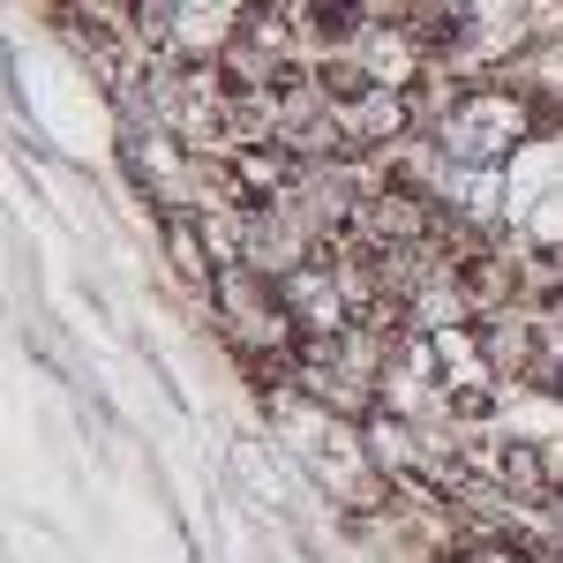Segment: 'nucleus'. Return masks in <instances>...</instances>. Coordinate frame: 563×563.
<instances>
[{
  "mask_svg": "<svg viewBox=\"0 0 563 563\" xmlns=\"http://www.w3.org/2000/svg\"><path fill=\"white\" fill-rule=\"evenodd\" d=\"M278 435H286V451L316 474V488H323L346 519L390 511L398 481L384 474V459H376V443H368V421H346V413L316 406L301 390H278Z\"/></svg>",
  "mask_w": 563,
  "mask_h": 563,
  "instance_id": "nucleus-1",
  "label": "nucleus"
},
{
  "mask_svg": "<svg viewBox=\"0 0 563 563\" xmlns=\"http://www.w3.org/2000/svg\"><path fill=\"white\" fill-rule=\"evenodd\" d=\"M533 129H541V98L519 84H466L459 98H451V113L435 121V151L451 158V166H511L526 143H533Z\"/></svg>",
  "mask_w": 563,
  "mask_h": 563,
  "instance_id": "nucleus-2",
  "label": "nucleus"
},
{
  "mask_svg": "<svg viewBox=\"0 0 563 563\" xmlns=\"http://www.w3.org/2000/svg\"><path fill=\"white\" fill-rule=\"evenodd\" d=\"M211 316H218V339L241 353V361H271V353H294L301 346V331H294V316H286V286L256 271V263H218L211 278Z\"/></svg>",
  "mask_w": 563,
  "mask_h": 563,
  "instance_id": "nucleus-3",
  "label": "nucleus"
},
{
  "mask_svg": "<svg viewBox=\"0 0 563 563\" xmlns=\"http://www.w3.org/2000/svg\"><path fill=\"white\" fill-rule=\"evenodd\" d=\"M256 8H263V0H143L129 38L143 45V53H166V60H203V68H211L218 53L233 45V31H241Z\"/></svg>",
  "mask_w": 563,
  "mask_h": 563,
  "instance_id": "nucleus-4",
  "label": "nucleus"
},
{
  "mask_svg": "<svg viewBox=\"0 0 563 563\" xmlns=\"http://www.w3.org/2000/svg\"><path fill=\"white\" fill-rule=\"evenodd\" d=\"M301 31H294V15L286 8H256L241 31H233V45L218 53V84L233 90V98H256V90H278L294 68H301Z\"/></svg>",
  "mask_w": 563,
  "mask_h": 563,
  "instance_id": "nucleus-5",
  "label": "nucleus"
},
{
  "mask_svg": "<svg viewBox=\"0 0 563 563\" xmlns=\"http://www.w3.org/2000/svg\"><path fill=\"white\" fill-rule=\"evenodd\" d=\"M368 180L376 174H361V158H301V174H294V188H286L278 203L331 249V241H346V225H353V211H361V196H368Z\"/></svg>",
  "mask_w": 563,
  "mask_h": 563,
  "instance_id": "nucleus-6",
  "label": "nucleus"
},
{
  "mask_svg": "<svg viewBox=\"0 0 563 563\" xmlns=\"http://www.w3.org/2000/svg\"><path fill=\"white\" fill-rule=\"evenodd\" d=\"M233 256L256 263V271H271V278H294L301 263L331 256V249H323L286 203H241V211H233Z\"/></svg>",
  "mask_w": 563,
  "mask_h": 563,
  "instance_id": "nucleus-7",
  "label": "nucleus"
},
{
  "mask_svg": "<svg viewBox=\"0 0 563 563\" xmlns=\"http://www.w3.org/2000/svg\"><path fill=\"white\" fill-rule=\"evenodd\" d=\"M286 286V316H294V331L301 339H323V331H346L353 316H361V294H353L346 263L339 256H316L301 263L294 278H278Z\"/></svg>",
  "mask_w": 563,
  "mask_h": 563,
  "instance_id": "nucleus-8",
  "label": "nucleus"
},
{
  "mask_svg": "<svg viewBox=\"0 0 563 563\" xmlns=\"http://www.w3.org/2000/svg\"><path fill=\"white\" fill-rule=\"evenodd\" d=\"M406 135H421L406 90H353V98H339V143H346V158L398 151Z\"/></svg>",
  "mask_w": 563,
  "mask_h": 563,
  "instance_id": "nucleus-9",
  "label": "nucleus"
},
{
  "mask_svg": "<svg viewBox=\"0 0 563 563\" xmlns=\"http://www.w3.org/2000/svg\"><path fill=\"white\" fill-rule=\"evenodd\" d=\"M488 474L519 504H563V435H511V443H496Z\"/></svg>",
  "mask_w": 563,
  "mask_h": 563,
  "instance_id": "nucleus-10",
  "label": "nucleus"
},
{
  "mask_svg": "<svg viewBox=\"0 0 563 563\" xmlns=\"http://www.w3.org/2000/svg\"><path fill=\"white\" fill-rule=\"evenodd\" d=\"M53 8H76V15H90V23L135 31V8H143V0H53Z\"/></svg>",
  "mask_w": 563,
  "mask_h": 563,
  "instance_id": "nucleus-11",
  "label": "nucleus"
},
{
  "mask_svg": "<svg viewBox=\"0 0 563 563\" xmlns=\"http://www.w3.org/2000/svg\"><path fill=\"white\" fill-rule=\"evenodd\" d=\"M443 563H533L526 549H511V541H459Z\"/></svg>",
  "mask_w": 563,
  "mask_h": 563,
  "instance_id": "nucleus-12",
  "label": "nucleus"
},
{
  "mask_svg": "<svg viewBox=\"0 0 563 563\" xmlns=\"http://www.w3.org/2000/svg\"><path fill=\"white\" fill-rule=\"evenodd\" d=\"M549 390H556V398H563V353H556V361H549Z\"/></svg>",
  "mask_w": 563,
  "mask_h": 563,
  "instance_id": "nucleus-13",
  "label": "nucleus"
},
{
  "mask_svg": "<svg viewBox=\"0 0 563 563\" xmlns=\"http://www.w3.org/2000/svg\"><path fill=\"white\" fill-rule=\"evenodd\" d=\"M533 563H563V549H541V556H533Z\"/></svg>",
  "mask_w": 563,
  "mask_h": 563,
  "instance_id": "nucleus-14",
  "label": "nucleus"
}]
</instances>
